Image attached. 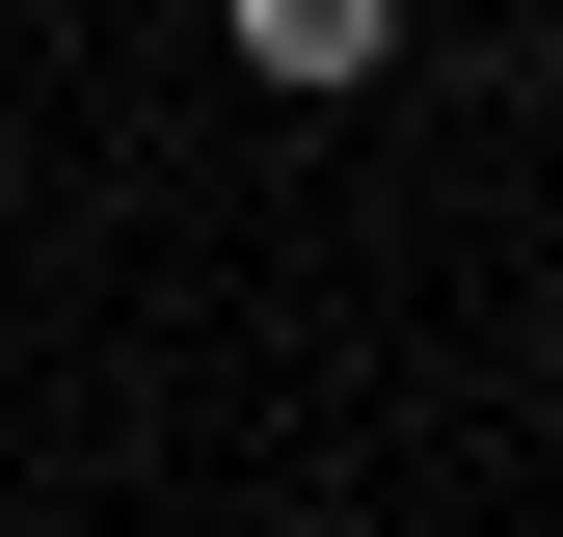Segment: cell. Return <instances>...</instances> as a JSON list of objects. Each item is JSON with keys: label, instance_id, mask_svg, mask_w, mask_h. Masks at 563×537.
Returning <instances> with one entry per match:
<instances>
[{"label": "cell", "instance_id": "6da1fadb", "mask_svg": "<svg viewBox=\"0 0 563 537\" xmlns=\"http://www.w3.org/2000/svg\"><path fill=\"white\" fill-rule=\"evenodd\" d=\"M216 54L296 81V108H376V81H402V0H216Z\"/></svg>", "mask_w": 563, "mask_h": 537}]
</instances>
